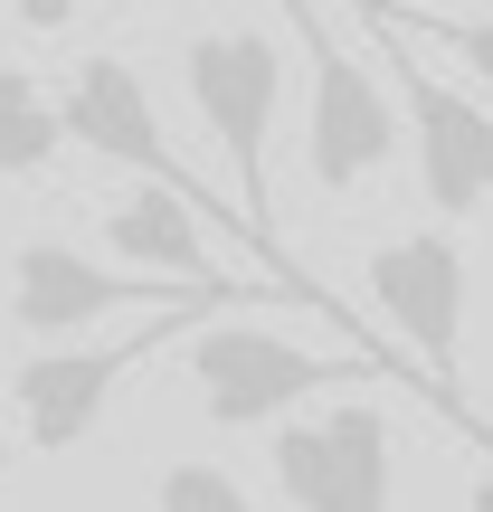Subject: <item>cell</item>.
<instances>
[{
    "label": "cell",
    "instance_id": "6da1fadb",
    "mask_svg": "<svg viewBox=\"0 0 493 512\" xmlns=\"http://www.w3.org/2000/svg\"><path fill=\"white\" fill-rule=\"evenodd\" d=\"M181 86H190V105H200V124H209V143L228 152V171H238V219H247V238L256 256H266V275L275 285H294L313 313H323L332 332H351L361 351H380L361 323H351V304H332L323 285H313L304 266L285 256V238H275V171H266V133H275V105H285V48H275L266 29H200L181 48Z\"/></svg>",
    "mask_w": 493,
    "mask_h": 512
},
{
    "label": "cell",
    "instance_id": "7a4b0ae2",
    "mask_svg": "<svg viewBox=\"0 0 493 512\" xmlns=\"http://www.w3.org/2000/svg\"><path fill=\"white\" fill-rule=\"evenodd\" d=\"M181 370H190V399H200L209 427H275L304 399H323V389L389 380V370H408V361H389V351H304V342H285V332L200 313V323L181 332ZM408 380H418V370H408Z\"/></svg>",
    "mask_w": 493,
    "mask_h": 512
},
{
    "label": "cell",
    "instance_id": "3957f363",
    "mask_svg": "<svg viewBox=\"0 0 493 512\" xmlns=\"http://www.w3.org/2000/svg\"><path fill=\"white\" fill-rule=\"evenodd\" d=\"M57 124H67V143H86L95 162H124V171H143L152 190H171V200H190L200 219H219L228 238L247 247V266L266 275V256H256L247 219H238V200H219V190H209L200 171H190L181 152H171V133H162V114H152L143 76H133V67H124L114 48H86V57L67 67V86H57ZM266 285H275V275H266ZM275 294H285V304H304L294 285H275Z\"/></svg>",
    "mask_w": 493,
    "mask_h": 512
},
{
    "label": "cell",
    "instance_id": "277c9868",
    "mask_svg": "<svg viewBox=\"0 0 493 512\" xmlns=\"http://www.w3.org/2000/svg\"><path fill=\"white\" fill-rule=\"evenodd\" d=\"M361 29L389 38V76H399V133L408 152H418V190L437 219H484L493 209V105L475 95H456L437 67L418 57V38L399 29V19L380 10V0H342Z\"/></svg>",
    "mask_w": 493,
    "mask_h": 512
},
{
    "label": "cell",
    "instance_id": "5b68a950",
    "mask_svg": "<svg viewBox=\"0 0 493 512\" xmlns=\"http://www.w3.org/2000/svg\"><path fill=\"white\" fill-rule=\"evenodd\" d=\"M256 285H181V275H114L67 238H29L10 247V323L29 342H76L105 313H228Z\"/></svg>",
    "mask_w": 493,
    "mask_h": 512
},
{
    "label": "cell",
    "instance_id": "8992f818",
    "mask_svg": "<svg viewBox=\"0 0 493 512\" xmlns=\"http://www.w3.org/2000/svg\"><path fill=\"white\" fill-rule=\"evenodd\" d=\"M285 19H294V48H304V76H313V95H304V162H313V181L323 190H361V181H380L389 162H399V105L380 95V76L351 57V38L323 19V0H285Z\"/></svg>",
    "mask_w": 493,
    "mask_h": 512
},
{
    "label": "cell",
    "instance_id": "52a82bcc",
    "mask_svg": "<svg viewBox=\"0 0 493 512\" xmlns=\"http://www.w3.org/2000/svg\"><path fill=\"white\" fill-rule=\"evenodd\" d=\"M190 323H200V313H152L143 332H114V342H38L29 361L10 370V389H0L19 446H38V456H76V446L105 427L114 389H124L162 342H181Z\"/></svg>",
    "mask_w": 493,
    "mask_h": 512
},
{
    "label": "cell",
    "instance_id": "ba28073f",
    "mask_svg": "<svg viewBox=\"0 0 493 512\" xmlns=\"http://www.w3.org/2000/svg\"><path fill=\"white\" fill-rule=\"evenodd\" d=\"M361 285H370V304H380V323L408 342V370H418L427 399L446 408V427L484 437L475 408H465V389H456V351H465V247L446 238V228H408V238L370 247Z\"/></svg>",
    "mask_w": 493,
    "mask_h": 512
},
{
    "label": "cell",
    "instance_id": "9c48e42d",
    "mask_svg": "<svg viewBox=\"0 0 493 512\" xmlns=\"http://www.w3.org/2000/svg\"><path fill=\"white\" fill-rule=\"evenodd\" d=\"M105 247L124 256V266L181 275V285H256V294H275L266 275H228L219 256H209V238H200V209L171 200V190H133V200H114L105 209ZM275 304H285V294H275Z\"/></svg>",
    "mask_w": 493,
    "mask_h": 512
},
{
    "label": "cell",
    "instance_id": "30bf717a",
    "mask_svg": "<svg viewBox=\"0 0 493 512\" xmlns=\"http://www.w3.org/2000/svg\"><path fill=\"white\" fill-rule=\"evenodd\" d=\"M67 152V124H57V95L38 86L29 67H0V181H29Z\"/></svg>",
    "mask_w": 493,
    "mask_h": 512
},
{
    "label": "cell",
    "instance_id": "8fae6325",
    "mask_svg": "<svg viewBox=\"0 0 493 512\" xmlns=\"http://www.w3.org/2000/svg\"><path fill=\"white\" fill-rule=\"evenodd\" d=\"M152 512H256V503H247V484L228 475V465L181 456V465H162V484H152Z\"/></svg>",
    "mask_w": 493,
    "mask_h": 512
},
{
    "label": "cell",
    "instance_id": "7c38bea8",
    "mask_svg": "<svg viewBox=\"0 0 493 512\" xmlns=\"http://www.w3.org/2000/svg\"><path fill=\"white\" fill-rule=\"evenodd\" d=\"M389 19H399V29H418V38H437V48H456L465 67L493 86V19H427V10H399V0H389Z\"/></svg>",
    "mask_w": 493,
    "mask_h": 512
},
{
    "label": "cell",
    "instance_id": "4fadbf2b",
    "mask_svg": "<svg viewBox=\"0 0 493 512\" xmlns=\"http://www.w3.org/2000/svg\"><path fill=\"white\" fill-rule=\"evenodd\" d=\"M76 0H19V29H67Z\"/></svg>",
    "mask_w": 493,
    "mask_h": 512
},
{
    "label": "cell",
    "instance_id": "5bb4252c",
    "mask_svg": "<svg viewBox=\"0 0 493 512\" xmlns=\"http://www.w3.org/2000/svg\"><path fill=\"white\" fill-rule=\"evenodd\" d=\"M475 456H484V475H475V494H465V512H493V427L475 437Z\"/></svg>",
    "mask_w": 493,
    "mask_h": 512
},
{
    "label": "cell",
    "instance_id": "9a60e30c",
    "mask_svg": "<svg viewBox=\"0 0 493 512\" xmlns=\"http://www.w3.org/2000/svg\"><path fill=\"white\" fill-rule=\"evenodd\" d=\"M0 475H10V408H0Z\"/></svg>",
    "mask_w": 493,
    "mask_h": 512
},
{
    "label": "cell",
    "instance_id": "2e32d148",
    "mask_svg": "<svg viewBox=\"0 0 493 512\" xmlns=\"http://www.w3.org/2000/svg\"><path fill=\"white\" fill-rule=\"evenodd\" d=\"M0 512H19V503H0Z\"/></svg>",
    "mask_w": 493,
    "mask_h": 512
}]
</instances>
